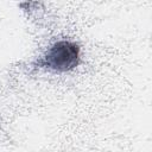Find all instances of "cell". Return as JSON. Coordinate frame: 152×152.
I'll return each mask as SVG.
<instances>
[{
	"instance_id": "6da1fadb",
	"label": "cell",
	"mask_w": 152,
	"mask_h": 152,
	"mask_svg": "<svg viewBox=\"0 0 152 152\" xmlns=\"http://www.w3.org/2000/svg\"><path fill=\"white\" fill-rule=\"evenodd\" d=\"M80 58V49L75 43L61 40L55 43L45 56V64L57 71H68L74 69Z\"/></svg>"
}]
</instances>
